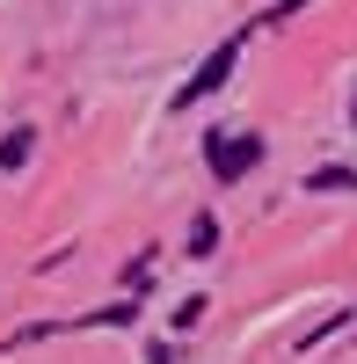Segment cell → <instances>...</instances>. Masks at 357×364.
I'll return each instance as SVG.
<instances>
[{
	"label": "cell",
	"instance_id": "1",
	"mask_svg": "<svg viewBox=\"0 0 357 364\" xmlns=\"http://www.w3.org/2000/svg\"><path fill=\"white\" fill-rule=\"evenodd\" d=\"M204 161H212L219 182H241L255 161H262V139H241V132H212L204 139Z\"/></svg>",
	"mask_w": 357,
	"mask_h": 364
},
{
	"label": "cell",
	"instance_id": "2",
	"mask_svg": "<svg viewBox=\"0 0 357 364\" xmlns=\"http://www.w3.org/2000/svg\"><path fill=\"white\" fill-rule=\"evenodd\" d=\"M233 58H241V44H219V51H212V58L197 66V80H190V87H183L175 102L190 109V102H204V95H219V87H226V73H233Z\"/></svg>",
	"mask_w": 357,
	"mask_h": 364
},
{
	"label": "cell",
	"instance_id": "3",
	"mask_svg": "<svg viewBox=\"0 0 357 364\" xmlns=\"http://www.w3.org/2000/svg\"><path fill=\"white\" fill-rule=\"evenodd\" d=\"M29 161V132H8V139H0V168H22Z\"/></svg>",
	"mask_w": 357,
	"mask_h": 364
}]
</instances>
